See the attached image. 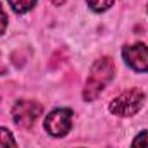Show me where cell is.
<instances>
[{"instance_id": "obj_1", "label": "cell", "mask_w": 148, "mask_h": 148, "mask_svg": "<svg viewBox=\"0 0 148 148\" xmlns=\"http://www.w3.org/2000/svg\"><path fill=\"white\" fill-rule=\"evenodd\" d=\"M114 74H115V66H114L110 57L98 59L91 66V71H90L86 86H84V91H83V98L86 102L95 100L102 93V90L112 81Z\"/></svg>"}, {"instance_id": "obj_2", "label": "cell", "mask_w": 148, "mask_h": 148, "mask_svg": "<svg viewBox=\"0 0 148 148\" xmlns=\"http://www.w3.org/2000/svg\"><path fill=\"white\" fill-rule=\"evenodd\" d=\"M145 103V93L138 88H133L129 91L121 93L117 98H114L110 102V112L121 117H131L136 112H140V109Z\"/></svg>"}, {"instance_id": "obj_3", "label": "cell", "mask_w": 148, "mask_h": 148, "mask_svg": "<svg viewBox=\"0 0 148 148\" xmlns=\"http://www.w3.org/2000/svg\"><path fill=\"white\" fill-rule=\"evenodd\" d=\"M41 105L33 100H19L16 102L14 109H12V121L16 126L23 127V129H29L33 126V122L38 119V115L41 114Z\"/></svg>"}, {"instance_id": "obj_4", "label": "cell", "mask_w": 148, "mask_h": 148, "mask_svg": "<svg viewBox=\"0 0 148 148\" xmlns=\"http://www.w3.org/2000/svg\"><path fill=\"white\" fill-rule=\"evenodd\" d=\"M73 127V112L69 109H57L45 119V129L52 136H66Z\"/></svg>"}, {"instance_id": "obj_5", "label": "cell", "mask_w": 148, "mask_h": 148, "mask_svg": "<svg viewBox=\"0 0 148 148\" xmlns=\"http://www.w3.org/2000/svg\"><path fill=\"white\" fill-rule=\"evenodd\" d=\"M122 57L129 67L138 73L148 71V47L145 43H134L122 48Z\"/></svg>"}, {"instance_id": "obj_6", "label": "cell", "mask_w": 148, "mask_h": 148, "mask_svg": "<svg viewBox=\"0 0 148 148\" xmlns=\"http://www.w3.org/2000/svg\"><path fill=\"white\" fill-rule=\"evenodd\" d=\"M7 2L14 9V12H17V14L29 12L35 7V3H36V0H7Z\"/></svg>"}, {"instance_id": "obj_7", "label": "cell", "mask_w": 148, "mask_h": 148, "mask_svg": "<svg viewBox=\"0 0 148 148\" xmlns=\"http://www.w3.org/2000/svg\"><path fill=\"white\" fill-rule=\"evenodd\" d=\"M0 148H17L12 133L5 127H0Z\"/></svg>"}, {"instance_id": "obj_8", "label": "cell", "mask_w": 148, "mask_h": 148, "mask_svg": "<svg viewBox=\"0 0 148 148\" xmlns=\"http://www.w3.org/2000/svg\"><path fill=\"white\" fill-rule=\"evenodd\" d=\"M86 2H88L90 9L95 12H103V10L110 9L114 3V0H86Z\"/></svg>"}, {"instance_id": "obj_9", "label": "cell", "mask_w": 148, "mask_h": 148, "mask_svg": "<svg viewBox=\"0 0 148 148\" xmlns=\"http://www.w3.org/2000/svg\"><path fill=\"white\" fill-rule=\"evenodd\" d=\"M131 148H148V131L140 133V134L133 140Z\"/></svg>"}, {"instance_id": "obj_10", "label": "cell", "mask_w": 148, "mask_h": 148, "mask_svg": "<svg viewBox=\"0 0 148 148\" xmlns=\"http://www.w3.org/2000/svg\"><path fill=\"white\" fill-rule=\"evenodd\" d=\"M5 28H7V14H5V10L0 5V35L5 33Z\"/></svg>"}, {"instance_id": "obj_11", "label": "cell", "mask_w": 148, "mask_h": 148, "mask_svg": "<svg viewBox=\"0 0 148 148\" xmlns=\"http://www.w3.org/2000/svg\"><path fill=\"white\" fill-rule=\"evenodd\" d=\"M5 71H7V67H5V64L2 62V55H0V74H5Z\"/></svg>"}, {"instance_id": "obj_12", "label": "cell", "mask_w": 148, "mask_h": 148, "mask_svg": "<svg viewBox=\"0 0 148 148\" xmlns=\"http://www.w3.org/2000/svg\"><path fill=\"white\" fill-rule=\"evenodd\" d=\"M64 2H66V0H52V3H53V5H62Z\"/></svg>"}]
</instances>
